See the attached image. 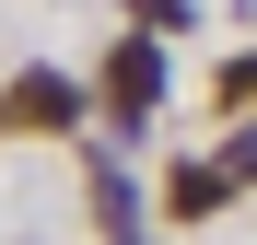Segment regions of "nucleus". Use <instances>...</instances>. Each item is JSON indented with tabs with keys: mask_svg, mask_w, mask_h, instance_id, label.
<instances>
[{
	"mask_svg": "<svg viewBox=\"0 0 257 245\" xmlns=\"http://www.w3.org/2000/svg\"><path fill=\"white\" fill-rule=\"evenodd\" d=\"M222 187H234V175H210V163H176L164 210H176V222H210V210H222Z\"/></svg>",
	"mask_w": 257,
	"mask_h": 245,
	"instance_id": "2",
	"label": "nucleus"
},
{
	"mask_svg": "<svg viewBox=\"0 0 257 245\" xmlns=\"http://www.w3.org/2000/svg\"><path fill=\"white\" fill-rule=\"evenodd\" d=\"M70 117H82V94H70L59 70H24L12 94H0V129H70Z\"/></svg>",
	"mask_w": 257,
	"mask_h": 245,
	"instance_id": "1",
	"label": "nucleus"
},
{
	"mask_svg": "<svg viewBox=\"0 0 257 245\" xmlns=\"http://www.w3.org/2000/svg\"><path fill=\"white\" fill-rule=\"evenodd\" d=\"M105 82H117V105L141 117V105L164 94V59H152V47H117V70H105Z\"/></svg>",
	"mask_w": 257,
	"mask_h": 245,
	"instance_id": "3",
	"label": "nucleus"
},
{
	"mask_svg": "<svg viewBox=\"0 0 257 245\" xmlns=\"http://www.w3.org/2000/svg\"><path fill=\"white\" fill-rule=\"evenodd\" d=\"M234 163H245V175H257V140H245V152H234Z\"/></svg>",
	"mask_w": 257,
	"mask_h": 245,
	"instance_id": "5",
	"label": "nucleus"
},
{
	"mask_svg": "<svg viewBox=\"0 0 257 245\" xmlns=\"http://www.w3.org/2000/svg\"><path fill=\"white\" fill-rule=\"evenodd\" d=\"M222 105H257V59H234V70H222Z\"/></svg>",
	"mask_w": 257,
	"mask_h": 245,
	"instance_id": "4",
	"label": "nucleus"
}]
</instances>
